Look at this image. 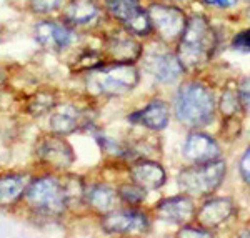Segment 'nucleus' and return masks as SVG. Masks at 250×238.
Listing matches in <instances>:
<instances>
[{"label": "nucleus", "instance_id": "f257e3e1", "mask_svg": "<svg viewBox=\"0 0 250 238\" xmlns=\"http://www.w3.org/2000/svg\"><path fill=\"white\" fill-rule=\"evenodd\" d=\"M217 47V35L207 19L193 15L180 35L179 59L185 68H197L208 62Z\"/></svg>", "mask_w": 250, "mask_h": 238}, {"label": "nucleus", "instance_id": "f03ea898", "mask_svg": "<svg viewBox=\"0 0 250 238\" xmlns=\"http://www.w3.org/2000/svg\"><path fill=\"white\" fill-rule=\"evenodd\" d=\"M215 102L210 88L202 83H185L175 99L177 119L188 127H202L212 120Z\"/></svg>", "mask_w": 250, "mask_h": 238}, {"label": "nucleus", "instance_id": "7ed1b4c3", "mask_svg": "<svg viewBox=\"0 0 250 238\" xmlns=\"http://www.w3.org/2000/svg\"><path fill=\"white\" fill-rule=\"evenodd\" d=\"M27 203L43 217H60L67 208V193L63 183L54 177L32 180L25 192Z\"/></svg>", "mask_w": 250, "mask_h": 238}, {"label": "nucleus", "instance_id": "20e7f679", "mask_svg": "<svg viewBox=\"0 0 250 238\" xmlns=\"http://www.w3.org/2000/svg\"><path fill=\"white\" fill-rule=\"evenodd\" d=\"M225 177V162H200L179 173V187L187 195H208L220 187Z\"/></svg>", "mask_w": 250, "mask_h": 238}, {"label": "nucleus", "instance_id": "39448f33", "mask_svg": "<svg viewBox=\"0 0 250 238\" xmlns=\"http://www.w3.org/2000/svg\"><path fill=\"white\" fill-rule=\"evenodd\" d=\"M92 83L100 94L119 97L130 92L139 83V72L130 63H115L110 67L95 68Z\"/></svg>", "mask_w": 250, "mask_h": 238}, {"label": "nucleus", "instance_id": "423d86ee", "mask_svg": "<svg viewBox=\"0 0 250 238\" xmlns=\"http://www.w3.org/2000/svg\"><path fill=\"white\" fill-rule=\"evenodd\" d=\"M150 19L152 30L157 32L160 39L165 42H172L180 39L182 32L187 25L185 14L173 5H164V3H152L147 10Z\"/></svg>", "mask_w": 250, "mask_h": 238}, {"label": "nucleus", "instance_id": "0eeeda50", "mask_svg": "<svg viewBox=\"0 0 250 238\" xmlns=\"http://www.w3.org/2000/svg\"><path fill=\"white\" fill-rule=\"evenodd\" d=\"M108 14L135 35H148L152 30L147 10L137 0H105Z\"/></svg>", "mask_w": 250, "mask_h": 238}, {"label": "nucleus", "instance_id": "6e6552de", "mask_svg": "<svg viewBox=\"0 0 250 238\" xmlns=\"http://www.w3.org/2000/svg\"><path fill=\"white\" fill-rule=\"evenodd\" d=\"M148 227H150L148 217L135 208L112 210L102 218V228L107 233H119V235L142 233L147 232Z\"/></svg>", "mask_w": 250, "mask_h": 238}, {"label": "nucleus", "instance_id": "1a4fd4ad", "mask_svg": "<svg viewBox=\"0 0 250 238\" xmlns=\"http://www.w3.org/2000/svg\"><path fill=\"white\" fill-rule=\"evenodd\" d=\"M37 157L42 163L50 165L59 170H65L75 160L72 147L59 134L40 140L37 145Z\"/></svg>", "mask_w": 250, "mask_h": 238}, {"label": "nucleus", "instance_id": "9d476101", "mask_svg": "<svg viewBox=\"0 0 250 238\" xmlns=\"http://www.w3.org/2000/svg\"><path fill=\"white\" fill-rule=\"evenodd\" d=\"M107 54L117 63H134L142 55V47L128 30H115L107 39Z\"/></svg>", "mask_w": 250, "mask_h": 238}, {"label": "nucleus", "instance_id": "9b49d317", "mask_svg": "<svg viewBox=\"0 0 250 238\" xmlns=\"http://www.w3.org/2000/svg\"><path fill=\"white\" fill-rule=\"evenodd\" d=\"M34 35L37 43H40L43 48L55 50V52L67 48L72 40V32L68 27L62 25L59 22H48V20L39 22L35 25Z\"/></svg>", "mask_w": 250, "mask_h": 238}, {"label": "nucleus", "instance_id": "f8f14e48", "mask_svg": "<svg viewBox=\"0 0 250 238\" xmlns=\"http://www.w3.org/2000/svg\"><path fill=\"white\" fill-rule=\"evenodd\" d=\"M157 217L170 223H187L195 215V207L187 195L170 197L157 205Z\"/></svg>", "mask_w": 250, "mask_h": 238}, {"label": "nucleus", "instance_id": "ddd939ff", "mask_svg": "<svg viewBox=\"0 0 250 238\" xmlns=\"http://www.w3.org/2000/svg\"><path fill=\"white\" fill-rule=\"evenodd\" d=\"M220 155V148L215 140L205 134H192L184 143V157L190 162H210Z\"/></svg>", "mask_w": 250, "mask_h": 238}, {"label": "nucleus", "instance_id": "4468645a", "mask_svg": "<svg viewBox=\"0 0 250 238\" xmlns=\"http://www.w3.org/2000/svg\"><path fill=\"white\" fill-rule=\"evenodd\" d=\"M233 203L229 198H212L200 207L197 213V220L204 228H213L229 220L233 213Z\"/></svg>", "mask_w": 250, "mask_h": 238}, {"label": "nucleus", "instance_id": "2eb2a0df", "mask_svg": "<svg viewBox=\"0 0 250 238\" xmlns=\"http://www.w3.org/2000/svg\"><path fill=\"white\" fill-rule=\"evenodd\" d=\"M134 183L140 185L144 190H157L165 183V170L157 162L140 160L130 167Z\"/></svg>", "mask_w": 250, "mask_h": 238}, {"label": "nucleus", "instance_id": "dca6fc26", "mask_svg": "<svg viewBox=\"0 0 250 238\" xmlns=\"http://www.w3.org/2000/svg\"><path fill=\"white\" fill-rule=\"evenodd\" d=\"M148 72H152L154 77L160 82H173L184 74V63L177 55L172 54H160L157 57L150 59L147 63Z\"/></svg>", "mask_w": 250, "mask_h": 238}, {"label": "nucleus", "instance_id": "f3484780", "mask_svg": "<svg viewBox=\"0 0 250 238\" xmlns=\"http://www.w3.org/2000/svg\"><path fill=\"white\" fill-rule=\"evenodd\" d=\"M168 115H170V112H168L167 103H164L162 100H154L144 110H140L139 114L128 117V120L145 125V127L152 128V130H162L168 123Z\"/></svg>", "mask_w": 250, "mask_h": 238}, {"label": "nucleus", "instance_id": "a211bd4d", "mask_svg": "<svg viewBox=\"0 0 250 238\" xmlns=\"http://www.w3.org/2000/svg\"><path fill=\"white\" fill-rule=\"evenodd\" d=\"M29 183L30 178L27 175H20V173L2 175L0 177V203L2 205L15 203L27 192Z\"/></svg>", "mask_w": 250, "mask_h": 238}, {"label": "nucleus", "instance_id": "6ab92c4d", "mask_svg": "<svg viewBox=\"0 0 250 238\" xmlns=\"http://www.w3.org/2000/svg\"><path fill=\"white\" fill-rule=\"evenodd\" d=\"M80 123H82V112L74 105H67L50 115V128L54 130V134L59 135L72 134L80 127Z\"/></svg>", "mask_w": 250, "mask_h": 238}, {"label": "nucleus", "instance_id": "aec40b11", "mask_svg": "<svg viewBox=\"0 0 250 238\" xmlns=\"http://www.w3.org/2000/svg\"><path fill=\"white\" fill-rule=\"evenodd\" d=\"M97 14L99 9L94 0H72L63 10V19L70 25H85L97 17Z\"/></svg>", "mask_w": 250, "mask_h": 238}, {"label": "nucleus", "instance_id": "412c9836", "mask_svg": "<svg viewBox=\"0 0 250 238\" xmlns=\"http://www.w3.org/2000/svg\"><path fill=\"white\" fill-rule=\"evenodd\" d=\"M115 192L112 190L107 185H94L88 190H85V197H83V201L99 213H108L114 210L115 205Z\"/></svg>", "mask_w": 250, "mask_h": 238}, {"label": "nucleus", "instance_id": "4be33fe9", "mask_svg": "<svg viewBox=\"0 0 250 238\" xmlns=\"http://www.w3.org/2000/svg\"><path fill=\"white\" fill-rule=\"evenodd\" d=\"M242 108V100H240V90L233 87H227L225 92L222 94L220 100V110L227 119L230 117H237V112Z\"/></svg>", "mask_w": 250, "mask_h": 238}, {"label": "nucleus", "instance_id": "5701e85b", "mask_svg": "<svg viewBox=\"0 0 250 238\" xmlns=\"http://www.w3.org/2000/svg\"><path fill=\"white\" fill-rule=\"evenodd\" d=\"M55 107V97L47 92H40V94L30 97L29 103H27V112L34 117H40L47 114L48 110Z\"/></svg>", "mask_w": 250, "mask_h": 238}, {"label": "nucleus", "instance_id": "b1692460", "mask_svg": "<svg viewBox=\"0 0 250 238\" xmlns=\"http://www.w3.org/2000/svg\"><path fill=\"white\" fill-rule=\"evenodd\" d=\"M119 197L125 203L130 205H139L145 200V190L140 185H122L119 188Z\"/></svg>", "mask_w": 250, "mask_h": 238}, {"label": "nucleus", "instance_id": "393cba45", "mask_svg": "<svg viewBox=\"0 0 250 238\" xmlns=\"http://www.w3.org/2000/svg\"><path fill=\"white\" fill-rule=\"evenodd\" d=\"M102 65V59H100L99 54L95 52H87V54L80 55L79 57V62L75 68H80V70H95Z\"/></svg>", "mask_w": 250, "mask_h": 238}, {"label": "nucleus", "instance_id": "a878e982", "mask_svg": "<svg viewBox=\"0 0 250 238\" xmlns=\"http://www.w3.org/2000/svg\"><path fill=\"white\" fill-rule=\"evenodd\" d=\"M62 0H30V9L35 14H50L60 9Z\"/></svg>", "mask_w": 250, "mask_h": 238}, {"label": "nucleus", "instance_id": "bb28decb", "mask_svg": "<svg viewBox=\"0 0 250 238\" xmlns=\"http://www.w3.org/2000/svg\"><path fill=\"white\" fill-rule=\"evenodd\" d=\"M232 47L240 52H250V29L239 32L232 40Z\"/></svg>", "mask_w": 250, "mask_h": 238}, {"label": "nucleus", "instance_id": "cd10ccee", "mask_svg": "<svg viewBox=\"0 0 250 238\" xmlns=\"http://www.w3.org/2000/svg\"><path fill=\"white\" fill-rule=\"evenodd\" d=\"M240 175L247 185H250V148L244 153L240 160Z\"/></svg>", "mask_w": 250, "mask_h": 238}, {"label": "nucleus", "instance_id": "c85d7f7f", "mask_svg": "<svg viewBox=\"0 0 250 238\" xmlns=\"http://www.w3.org/2000/svg\"><path fill=\"white\" fill-rule=\"evenodd\" d=\"M179 237H210V232H205L204 228L184 227V228L179 232Z\"/></svg>", "mask_w": 250, "mask_h": 238}, {"label": "nucleus", "instance_id": "c756f323", "mask_svg": "<svg viewBox=\"0 0 250 238\" xmlns=\"http://www.w3.org/2000/svg\"><path fill=\"white\" fill-rule=\"evenodd\" d=\"M240 100H242V108L250 112V85L242 87L240 90Z\"/></svg>", "mask_w": 250, "mask_h": 238}, {"label": "nucleus", "instance_id": "7c9ffc66", "mask_svg": "<svg viewBox=\"0 0 250 238\" xmlns=\"http://www.w3.org/2000/svg\"><path fill=\"white\" fill-rule=\"evenodd\" d=\"M204 3L213 7H220V9H229V7L235 5L237 0H204Z\"/></svg>", "mask_w": 250, "mask_h": 238}, {"label": "nucleus", "instance_id": "2f4dec72", "mask_svg": "<svg viewBox=\"0 0 250 238\" xmlns=\"http://www.w3.org/2000/svg\"><path fill=\"white\" fill-rule=\"evenodd\" d=\"M3 82H5V74H3V70L0 68V87L3 85Z\"/></svg>", "mask_w": 250, "mask_h": 238}, {"label": "nucleus", "instance_id": "473e14b6", "mask_svg": "<svg viewBox=\"0 0 250 238\" xmlns=\"http://www.w3.org/2000/svg\"><path fill=\"white\" fill-rule=\"evenodd\" d=\"M242 237H250V233H242Z\"/></svg>", "mask_w": 250, "mask_h": 238}, {"label": "nucleus", "instance_id": "72a5a7b5", "mask_svg": "<svg viewBox=\"0 0 250 238\" xmlns=\"http://www.w3.org/2000/svg\"><path fill=\"white\" fill-rule=\"evenodd\" d=\"M0 42H2V30H0Z\"/></svg>", "mask_w": 250, "mask_h": 238}, {"label": "nucleus", "instance_id": "f704fd0d", "mask_svg": "<svg viewBox=\"0 0 250 238\" xmlns=\"http://www.w3.org/2000/svg\"><path fill=\"white\" fill-rule=\"evenodd\" d=\"M249 2H250V0H249Z\"/></svg>", "mask_w": 250, "mask_h": 238}]
</instances>
